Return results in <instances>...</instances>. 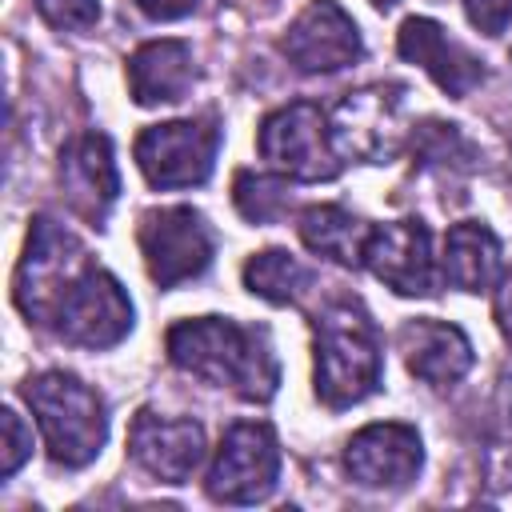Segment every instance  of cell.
Segmentation results:
<instances>
[{"label":"cell","mask_w":512,"mask_h":512,"mask_svg":"<svg viewBox=\"0 0 512 512\" xmlns=\"http://www.w3.org/2000/svg\"><path fill=\"white\" fill-rule=\"evenodd\" d=\"M168 356L188 376L232 388L244 400H272L280 364L260 328H244L224 316H196L168 328Z\"/></svg>","instance_id":"6da1fadb"},{"label":"cell","mask_w":512,"mask_h":512,"mask_svg":"<svg viewBox=\"0 0 512 512\" xmlns=\"http://www.w3.org/2000/svg\"><path fill=\"white\" fill-rule=\"evenodd\" d=\"M380 344L368 312L336 300L316 316V396L328 408L360 404L380 384Z\"/></svg>","instance_id":"7a4b0ae2"},{"label":"cell","mask_w":512,"mask_h":512,"mask_svg":"<svg viewBox=\"0 0 512 512\" xmlns=\"http://www.w3.org/2000/svg\"><path fill=\"white\" fill-rule=\"evenodd\" d=\"M24 400L36 412L52 464L84 468L88 460H96L108 436V416L104 400L84 380H76L72 372H40L24 384Z\"/></svg>","instance_id":"3957f363"},{"label":"cell","mask_w":512,"mask_h":512,"mask_svg":"<svg viewBox=\"0 0 512 512\" xmlns=\"http://www.w3.org/2000/svg\"><path fill=\"white\" fill-rule=\"evenodd\" d=\"M84 268H88V252L80 248V240L56 220L36 216L16 268V308L36 324H52L60 300L68 296V288Z\"/></svg>","instance_id":"277c9868"},{"label":"cell","mask_w":512,"mask_h":512,"mask_svg":"<svg viewBox=\"0 0 512 512\" xmlns=\"http://www.w3.org/2000/svg\"><path fill=\"white\" fill-rule=\"evenodd\" d=\"M256 144H260V156L292 180H332L340 172L332 120L312 100H296L264 116Z\"/></svg>","instance_id":"5b68a950"},{"label":"cell","mask_w":512,"mask_h":512,"mask_svg":"<svg viewBox=\"0 0 512 512\" xmlns=\"http://www.w3.org/2000/svg\"><path fill=\"white\" fill-rule=\"evenodd\" d=\"M216 144H220V132L212 116L152 124L136 140V164L152 188H192L208 180Z\"/></svg>","instance_id":"8992f818"},{"label":"cell","mask_w":512,"mask_h":512,"mask_svg":"<svg viewBox=\"0 0 512 512\" xmlns=\"http://www.w3.org/2000/svg\"><path fill=\"white\" fill-rule=\"evenodd\" d=\"M280 476V448L268 424L244 420L232 424L216 448L208 472V496L224 504H256L276 488Z\"/></svg>","instance_id":"52a82bcc"},{"label":"cell","mask_w":512,"mask_h":512,"mask_svg":"<svg viewBox=\"0 0 512 512\" xmlns=\"http://www.w3.org/2000/svg\"><path fill=\"white\" fill-rule=\"evenodd\" d=\"M52 328L80 348H112L116 340L128 336L132 328V304L124 296V288L116 284V276H108L104 268H84L76 276V284L68 288V296L60 300Z\"/></svg>","instance_id":"ba28073f"},{"label":"cell","mask_w":512,"mask_h":512,"mask_svg":"<svg viewBox=\"0 0 512 512\" xmlns=\"http://www.w3.org/2000/svg\"><path fill=\"white\" fill-rule=\"evenodd\" d=\"M140 252L160 288H176L212 264V228L192 208H160L140 224Z\"/></svg>","instance_id":"9c48e42d"},{"label":"cell","mask_w":512,"mask_h":512,"mask_svg":"<svg viewBox=\"0 0 512 512\" xmlns=\"http://www.w3.org/2000/svg\"><path fill=\"white\" fill-rule=\"evenodd\" d=\"M280 52L300 72H336L360 60V28L336 0H312L284 32Z\"/></svg>","instance_id":"30bf717a"},{"label":"cell","mask_w":512,"mask_h":512,"mask_svg":"<svg viewBox=\"0 0 512 512\" xmlns=\"http://www.w3.org/2000/svg\"><path fill=\"white\" fill-rule=\"evenodd\" d=\"M364 264L400 296H428L436 284L432 236L420 220H392L368 232Z\"/></svg>","instance_id":"8fae6325"},{"label":"cell","mask_w":512,"mask_h":512,"mask_svg":"<svg viewBox=\"0 0 512 512\" xmlns=\"http://www.w3.org/2000/svg\"><path fill=\"white\" fill-rule=\"evenodd\" d=\"M128 452L148 476L164 484H184L204 460V428L196 420H172L144 408L132 420Z\"/></svg>","instance_id":"7c38bea8"},{"label":"cell","mask_w":512,"mask_h":512,"mask_svg":"<svg viewBox=\"0 0 512 512\" xmlns=\"http://www.w3.org/2000/svg\"><path fill=\"white\" fill-rule=\"evenodd\" d=\"M424 448L408 424H368L344 448V468L364 488H404L420 472Z\"/></svg>","instance_id":"4fadbf2b"},{"label":"cell","mask_w":512,"mask_h":512,"mask_svg":"<svg viewBox=\"0 0 512 512\" xmlns=\"http://www.w3.org/2000/svg\"><path fill=\"white\" fill-rule=\"evenodd\" d=\"M60 184L68 192V204L80 216H88L96 224L108 216V208L116 204V192H120V176H116L112 144L104 132H84L60 152Z\"/></svg>","instance_id":"5bb4252c"},{"label":"cell","mask_w":512,"mask_h":512,"mask_svg":"<svg viewBox=\"0 0 512 512\" xmlns=\"http://www.w3.org/2000/svg\"><path fill=\"white\" fill-rule=\"evenodd\" d=\"M400 56L420 64L452 96H468L480 84V76H484L480 60L468 56L456 40H448V32L436 20H428V16L404 20V28H400Z\"/></svg>","instance_id":"9a60e30c"},{"label":"cell","mask_w":512,"mask_h":512,"mask_svg":"<svg viewBox=\"0 0 512 512\" xmlns=\"http://www.w3.org/2000/svg\"><path fill=\"white\" fill-rule=\"evenodd\" d=\"M400 348L408 360V372L424 384H456L472 368V344L456 324L444 320H408L400 328Z\"/></svg>","instance_id":"2e32d148"},{"label":"cell","mask_w":512,"mask_h":512,"mask_svg":"<svg viewBox=\"0 0 512 512\" xmlns=\"http://www.w3.org/2000/svg\"><path fill=\"white\" fill-rule=\"evenodd\" d=\"M192 84V52L184 40H152L128 60V88L136 104H172Z\"/></svg>","instance_id":"e0dca14e"},{"label":"cell","mask_w":512,"mask_h":512,"mask_svg":"<svg viewBox=\"0 0 512 512\" xmlns=\"http://www.w3.org/2000/svg\"><path fill=\"white\" fill-rule=\"evenodd\" d=\"M392 116H396V96H388L384 88H364V92H348L332 116V136L340 156H384L388 144L384 136L392 132Z\"/></svg>","instance_id":"ac0fdd59"},{"label":"cell","mask_w":512,"mask_h":512,"mask_svg":"<svg viewBox=\"0 0 512 512\" xmlns=\"http://www.w3.org/2000/svg\"><path fill=\"white\" fill-rule=\"evenodd\" d=\"M500 276V240L480 220H464L444 240V280L460 292H484Z\"/></svg>","instance_id":"d6986e66"},{"label":"cell","mask_w":512,"mask_h":512,"mask_svg":"<svg viewBox=\"0 0 512 512\" xmlns=\"http://www.w3.org/2000/svg\"><path fill=\"white\" fill-rule=\"evenodd\" d=\"M368 224L356 220L352 212L336 208V204H316L300 216V240L316 252V256H328L336 264H364V244H368Z\"/></svg>","instance_id":"ffe728a7"},{"label":"cell","mask_w":512,"mask_h":512,"mask_svg":"<svg viewBox=\"0 0 512 512\" xmlns=\"http://www.w3.org/2000/svg\"><path fill=\"white\" fill-rule=\"evenodd\" d=\"M244 284H248L252 296H260L268 304H296L308 292L312 272L296 256H288L280 248H268V252H260L244 264Z\"/></svg>","instance_id":"44dd1931"},{"label":"cell","mask_w":512,"mask_h":512,"mask_svg":"<svg viewBox=\"0 0 512 512\" xmlns=\"http://www.w3.org/2000/svg\"><path fill=\"white\" fill-rule=\"evenodd\" d=\"M232 200H236L244 220L268 224L284 212V184H276L268 176H256V172H240L236 184H232Z\"/></svg>","instance_id":"7402d4cb"},{"label":"cell","mask_w":512,"mask_h":512,"mask_svg":"<svg viewBox=\"0 0 512 512\" xmlns=\"http://www.w3.org/2000/svg\"><path fill=\"white\" fill-rule=\"evenodd\" d=\"M36 12L60 28V32H76V28H88L96 24L100 16V0H36Z\"/></svg>","instance_id":"603a6c76"},{"label":"cell","mask_w":512,"mask_h":512,"mask_svg":"<svg viewBox=\"0 0 512 512\" xmlns=\"http://www.w3.org/2000/svg\"><path fill=\"white\" fill-rule=\"evenodd\" d=\"M0 424H4V452H0V472H4V476H12V472H16V468L28 460V452H32V432L20 424V416H16L12 408H4Z\"/></svg>","instance_id":"cb8c5ba5"},{"label":"cell","mask_w":512,"mask_h":512,"mask_svg":"<svg viewBox=\"0 0 512 512\" xmlns=\"http://www.w3.org/2000/svg\"><path fill=\"white\" fill-rule=\"evenodd\" d=\"M464 12L484 36H500L512 20V0H464Z\"/></svg>","instance_id":"d4e9b609"},{"label":"cell","mask_w":512,"mask_h":512,"mask_svg":"<svg viewBox=\"0 0 512 512\" xmlns=\"http://www.w3.org/2000/svg\"><path fill=\"white\" fill-rule=\"evenodd\" d=\"M136 8L152 20H180L196 8V0H136Z\"/></svg>","instance_id":"484cf974"},{"label":"cell","mask_w":512,"mask_h":512,"mask_svg":"<svg viewBox=\"0 0 512 512\" xmlns=\"http://www.w3.org/2000/svg\"><path fill=\"white\" fill-rule=\"evenodd\" d=\"M496 316H500V324L512 332V268H508L504 280H500V292H496Z\"/></svg>","instance_id":"4316f807"},{"label":"cell","mask_w":512,"mask_h":512,"mask_svg":"<svg viewBox=\"0 0 512 512\" xmlns=\"http://www.w3.org/2000/svg\"><path fill=\"white\" fill-rule=\"evenodd\" d=\"M372 4H376V8H392L396 0H372Z\"/></svg>","instance_id":"83f0119b"}]
</instances>
